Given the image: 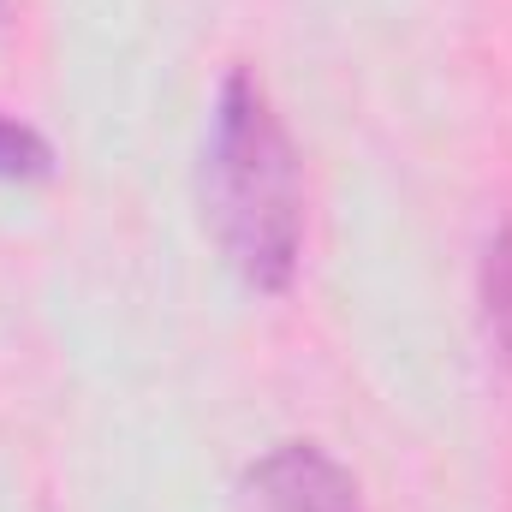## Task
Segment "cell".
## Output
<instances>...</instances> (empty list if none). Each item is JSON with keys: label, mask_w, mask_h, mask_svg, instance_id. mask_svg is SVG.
<instances>
[{"label": "cell", "mask_w": 512, "mask_h": 512, "mask_svg": "<svg viewBox=\"0 0 512 512\" xmlns=\"http://www.w3.org/2000/svg\"><path fill=\"white\" fill-rule=\"evenodd\" d=\"M203 215L215 245L256 292H286L304 245L298 155L268 90L251 72H227L203 137Z\"/></svg>", "instance_id": "cell-1"}, {"label": "cell", "mask_w": 512, "mask_h": 512, "mask_svg": "<svg viewBox=\"0 0 512 512\" xmlns=\"http://www.w3.org/2000/svg\"><path fill=\"white\" fill-rule=\"evenodd\" d=\"M239 512H364V501L322 447L280 441L239 477Z\"/></svg>", "instance_id": "cell-2"}, {"label": "cell", "mask_w": 512, "mask_h": 512, "mask_svg": "<svg viewBox=\"0 0 512 512\" xmlns=\"http://www.w3.org/2000/svg\"><path fill=\"white\" fill-rule=\"evenodd\" d=\"M54 173V143L24 120L0 114V185H42Z\"/></svg>", "instance_id": "cell-3"}, {"label": "cell", "mask_w": 512, "mask_h": 512, "mask_svg": "<svg viewBox=\"0 0 512 512\" xmlns=\"http://www.w3.org/2000/svg\"><path fill=\"white\" fill-rule=\"evenodd\" d=\"M489 322H495V340L512 358V239L489 245Z\"/></svg>", "instance_id": "cell-4"}, {"label": "cell", "mask_w": 512, "mask_h": 512, "mask_svg": "<svg viewBox=\"0 0 512 512\" xmlns=\"http://www.w3.org/2000/svg\"><path fill=\"white\" fill-rule=\"evenodd\" d=\"M0 12H6V0H0Z\"/></svg>", "instance_id": "cell-5"}]
</instances>
